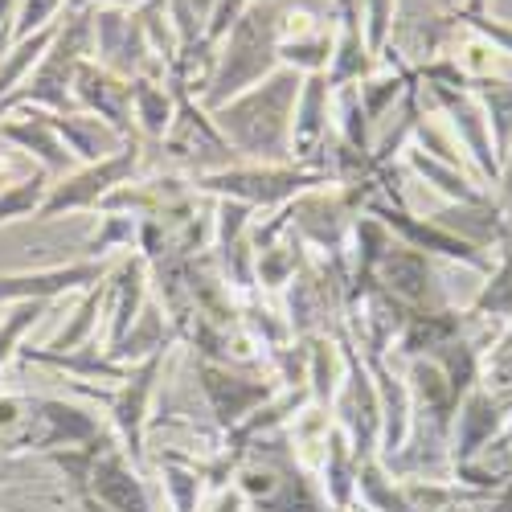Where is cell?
Masks as SVG:
<instances>
[{
    "label": "cell",
    "mask_w": 512,
    "mask_h": 512,
    "mask_svg": "<svg viewBox=\"0 0 512 512\" xmlns=\"http://www.w3.org/2000/svg\"><path fill=\"white\" fill-rule=\"evenodd\" d=\"M304 74L279 66L250 91L218 107V132L238 144V152L254 160H279L291 148V115L300 99Z\"/></svg>",
    "instance_id": "cell-1"
},
{
    "label": "cell",
    "mask_w": 512,
    "mask_h": 512,
    "mask_svg": "<svg viewBox=\"0 0 512 512\" xmlns=\"http://www.w3.org/2000/svg\"><path fill=\"white\" fill-rule=\"evenodd\" d=\"M279 9L283 0H254L242 21L222 37L218 62H213V74L201 91L213 111L279 70Z\"/></svg>",
    "instance_id": "cell-2"
},
{
    "label": "cell",
    "mask_w": 512,
    "mask_h": 512,
    "mask_svg": "<svg viewBox=\"0 0 512 512\" xmlns=\"http://www.w3.org/2000/svg\"><path fill=\"white\" fill-rule=\"evenodd\" d=\"M201 185L242 205H279L312 185H324V177L300 173V168H222V173H209Z\"/></svg>",
    "instance_id": "cell-3"
},
{
    "label": "cell",
    "mask_w": 512,
    "mask_h": 512,
    "mask_svg": "<svg viewBox=\"0 0 512 512\" xmlns=\"http://www.w3.org/2000/svg\"><path fill=\"white\" fill-rule=\"evenodd\" d=\"M431 95L451 115V127L459 132L467 156H472V164H476V177L484 185H496L500 181V156H496L492 127H488V115H484L480 99L467 91V87H439V82H431Z\"/></svg>",
    "instance_id": "cell-4"
},
{
    "label": "cell",
    "mask_w": 512,
    "mask_h": 512,
    "mask_svg": "<svg viewBox=\"0 0 512 512\" xmlns=\"http://www.w3.org/2000/svg\"><path fill=\"white\" fill-rule=\"evenodd\" d=\"M508 422H512V398L476 386L459 402V414H455V463L476 459Z\"/></svg>",
    "instance_id": "cell-5"
},
{
    "label": "cell",
    "mask_w": 512,
    "mask_h": 512,
    "mask_svg": "<svg viewBox=\"0 0 512 512\" xmlns=\"http://www.w3.org/2000/svg\"><path fill=\"white\" fill-rule=\"evenodd\" d=\"M377 213H381V226H390V230H398L402 238H406V246H414V250H422V254H443V259H455V263H463V267H476V271H492V263L484 259V250H476V246H467L463 238H455L451 230H443L435 218L426 222V218H414V213H406L402 205H373Z\"/></svg>",
    "instance_id": "cell-6"
},
{
    "label": "cell",
    "mask_w": 512,
    "mask_h": 512,
    "mask_svg": "<svg viewBox=\"0 0 512 512\" xmlns=\"http://www.w3.org/2000/svg\"><path fill=\"white\" fill-rule=\"evenodd\" d=\"M443 230H451L455 238H463L467 246H476V250H488V246H500L508 222H504V209L492 193H484L480 201H459L451 209H443L439 218H435Z\"/></svg>",
    "instance_id": "cell-7"
},
{
    "label": "cell",
    "mask_w": 512,
    "mask_h": 512,
    "mask_svg": "<svg viewBox=\"0 0 512 512\" xmlns=\"http://www.w3.org/2000/svg\"><path fill=\"white\" fill-rule=\"evenodd\" d=\"M496 250H500V263L484 275V287L472 300V308L463 312V324H492L504 332V324L512 320V230H504Z\"/></svg>",
    "instance_id": "cell-8"
},
{
    "label": "cell",
    "mask_w": 512,
    "mask_h": 512,
    "mask_svg": "<svg viewBox=\"0 0 512 512\" xmlns=\"http://www.w3.org/2000/svg\"><path fill=\"white\" fill-rule=\"evenodd\" d=\"M377 279L386 283L390 295L402 300L406 308H422L426 295H431V259L414 246H390L377 267Z\"/></svg>",
    "instance_id": "cell-9"
},
{
    "label": "cell",
    "mask_w": 512,
    "mask_h": 512,
    "mask_svg": "<svg viewBox=\"0 0 512 512\" xmlns=\"http://www.w3.org/2000/svg\"><path fill=\"white\" fill-rule=\"evenodd\" d=\"M328 78L324 74H304V87L300 99H295V115H291V152L295 156H312L320 136H324V123H328Z\"/></svg>",
    "instance_id": "cell-10"
},
{
    "label": "cell",
    "mask_w": 512,
    "mask_h": 512,
    "mask_svg": "<svg viewBox=\"0 0 512 512\" xmlns=\"http://www.w3.org/2000/svg\"><path fill=\"white\" fill-rule=\"evenodd\" d=\"M467 91H472L488 115V127H492V144H496V156L504 160V152L512 148V62L508 70L500 74H488V78H476L467 82Z\"/></svg>",
    "instance_id": "cell-11"
},
{
    "label": "cell",
    "mask_w": 512,
    "mask_h": 512,
    "mask_svg": "<svg viewBox=\"0 0 512 512\" xmlns=\"http://www.w3.org/2000/svg\"><path fill=\"white\" fill-rule=\"evenodd\" d=\"M410 168L426 181V185H435L443 197H451L455 205L459 201H480L484 193H492V189H484V181L476 177V173H467V168H455V164H443V160H435V156H426L422 148H414L410 152Z\"/></svg>",
    "instance_id": "cell-12"
},
{
    "label": "cell",
    "mask_w": 512,
    "mask_h": 512,
    "mask_svg": "<svg viewBox=\"0 0 512 512\" xmlns=\"http://www.w3.org/2000/svg\"><path fill=\"white\" fill-rule=\"evenodd\" d=\"M463 336V316L459 312H410L406 320V336H402V353L418 357V353H435L447 340Z\"/></svg>",
    "instance_id": "cell-13"
},
{
    "label": "cell",
    "mask_w": 512,
    "mask_h": 512,
    "mask_svg": "<svg viewBox=\"0 0 512 512\" xmlns=\"http://www.w3.org/2000/svg\"><path fill=\"white\" fill-rule=\"evenodd\" d=\"M78 82H82V95H87L91 103H103V111L115 115V123H123L119 115L127 111V103H132V87H127V82H119V78H111L107 70H95V66H82Z\"/></svg>",
    "instance_id": "cell-14"
},
{
    "label": "cell",
    "mask_w": 512,
    "mask_h": 512,
    "mask_svg": "<svg viewBox=\"0 0 512 512\" xmlns=\"http://www.w3.org/2000/svg\"><path fill=\"white\" fill-rule=\"evenodd\" d=\"M132 103H136V111H140L148 132L164 136L168 119H173V87L164 91V87H156V82H148V78H136L132 82Z\"/></svg>",
    "instance_id": "cell-15"
},
{
    "label": "cell",
    "mask_w": 512,
    "mask_h": 512,
    "mask_svg": "<svg viewBox=\"0 0 512 512\" xmlns=\"http://www.w3.org/2000/svg\"><path fill=\"white\" fill-rule=\"evenodd\" d=\"M205 390L213 394V402H218V410H222L226 418H238L242 406L267 398V390H259V386H242L238 377H226V373H218V369H205Z\"/></svg>",
    "instance_id": "cell-16"
},
{
    "label": "cell",
    "mask_w": 512,
    "mask_h": 512,
    "mask_svg": "<svg viewBox=\"0 0 512 512\" xmlns=\"http://www.w3.org/2000/svg\"><path fill=\"white\" fill-rule=\"evenodd\" d=\"M140 263H127L123 267V279H119V291H115V308H111V336H127L132 332V312L140 308Z\"/></svg>",
    "instance_id": "cell-17"
},
{
    "label": "cell",
    "mask_w": 512,
    "mask_h": 512,
    "mask_svg": "<svg viewBox=\"0 0 512 512\" xmlns=\"http://www.w3.org/2000/svg\"><path fill=\"white\" fill-rule=\"evenodd\" d=\"M394 5L398 0H361V25H365V41L369 54H381L394 37Z\"/></svg>",
    "instance_id": "cell-18"
},
{
    "label": "cell",
    "mask_w": 512,
    "mask_h": 512,
    "mask_svg": "<svg viewBox=\"0 0 512 512\" xmlns=\"http://www.w3.org/2000/svg\"><path fill=\"white\" fill-rule=\"evenodd\" d=\"M377 381H381V394H386V439H390V447H398L402 443V435H406V418H410V398H406V386L394 377V373H386V369H377Z\"/></svg>",
    "instance_id": "cell-19"
},
{
    "label": "cell",
    "mask_w": 512,
    "mask_h": 512,
    "mask_svg": "<svg viewBox=\"0 0 512 512\" xmlns=\"http://www.w3.org/2000/svg\"><path fill=\"white\" fill-rule=\"evenodd\" d=\"M336 111H340V136H345V144H353V152L365 156V127H369V115L357 99V87H336Z\"/></svg>",
    "instance_id": "cell-20"
},
{
    "label": "cell",
    "mask_w": 512,
    "mask_h": 512,
    "mask_svg": "<svg viewBox=\"0 0 512 512\" xmlns=\"http://www.w3.org/2000/svg\"><path fill=\"white\" fill-rule=\"evenodd\" d=\"M451 13H455V21H459L463 29L480 33L496 54H504V58L512 62V21H500V17H488V13H459V9H451Z\"/></svg>",
    "instance_id": "cell-21"
},
{
    "label": "cell",
    "mask_w": 512,
    "mask_h": 512,
    "mask_svg": "<svg viewBox=\"0 0 512 512\" xmlns=\"http://www.w3.org/2000/svg\"><path fill=\"white\" fill-rule=\"evenodd\" d=\"M254 0H213V9L205 13V41L209 46H222V37L242 21V13Z\"/></svg>",
    "instance_id": "cell-22"
},
{
    "label": "cell",
    "mask_w": 512,
    "mask_h": 512,
    "mask_svg": "<svg viewBox=\"0 0 512 512\" xmlns=\"http://www.w3.org/2000/svg\"><path fill=\"white\" fill-rule=\"evenodd\" d=\"M295 263H300V254H291V246H263L259 250V279L267 287H279V283H287Z\"/></svg>",
    "instance_id": "cell-23"
},
{
    "label": "cell",
    "mask_w": 512,
    "mask_h": 512,
    "mask_svg": "<svg viewBox=\"0 0 512 512\" xmlns=\"http://www.w3.org/2000/svg\"><path fill=\"white\" fill-rule=\"evenodd\" d=\"M62 5H66V0H21L13 33H17V37H33L37 29H46V25H50V17H54Z\"/></svg>",
    "instance_id": "cell-24"
},
{
    "label": "cell",
    "mask_w": 512,
    "mask_h": 512,
    "mask_svg": "<svg viewBox=\"0 0 512 512\" xmlns=\"http://www.w3.org/2000/svg\"><path fill=\"white\" fill-rule=\"evenodd\" d=\"M312 377H316V394L320 398H328L332 390H336V377H340V369H336V349H332V340H312Z\"/></svg>",
    "instance_id": "cell-25"
},
{
    "label": "cell",
    "mask_w": 512,
    "mask_h": 512,
    "mask_svg": "<svg viewBox=\"0 0 512 512\" xmlns=\"http://www.w3.org/2000/svg\"><path fill=\"white\" fill-rule=\"evenodd\" d=\"M500 209H504V222H508V230H512V148L504 152V160H500Z\"/></svg>",
    "instance_id": "cell-26"
},
{
    "label": "cell",
    "mask_w": 512,
    "mask_h": 512,
    "mask_svg": "<svg viewBox=\"0 0 512 512\" xmlns=\"http://www.w3.org/2000/svg\"><path fill=\"white\" fill-rule=\"evenodd\" d=\"M484 512H512V480L504 488H496V500H488Z\"/></svg>",
    "instance_id": "cell-27"
},
{
    "label": "cell",
    "mask_w": 512,
    "mask_h": 512,
    "mask_svg": "<svg viewBox=\"0 0 512 512\" xmlns=\"http://www.w3.org/2000/svg\"><path fill=\"white\" fill-rule=\"evenodd\" d=\"M140 5H144V0H95V9H123V13H132Z\"/></svg>",
    "instance_id": "cell-28"
},
{
    "label": "cell",
    "mask_w": 512,
    "mask_h": 512,
    "mask_svg": "<svg viewBox=\"0 0 512 512\" xmlns=\"http://www.w3.org/2000/svg\"><path fill=\"white\" fill-rule=\"evenodd\" d=\"M492 353H512V320L504 324V332L496 336V345H492Z\"/></svg>",
    "instance_id": "cell-29"
},
{
    "label": "cell",
    "mask_w": 512,
    "mask_h": 512,
    "mask_svg": "<svg viewBox=\"0 0 512 512\" xmlns=\"http://www.w3.org/2000/svg\"><path fill=\"white\" fill-rule=\"evenodd\" d=\"M488 5H492V0H467L459 13H488Z\"/></svg>",
    "instance_id": "cell-30"
},
{
    "label": "cell",
    "mask_w": 512,
    "mask_h": 512,
    "mask_svg": "<svg viewBox=\"0 0 512 512\" xmlns=\"http://www.w3.org/2000/svg\"><path fill=\"white\" fill-rule=\"evenodd\" d=\"M66 5H70V13H82V9H91L95 0H66Z\"/></svg>",
    "instance_id": "cell-31"
},
{
    "label": "cell",
    "mask_w": 512,
    "mask_h": 512,
    "mask_svg": "<svg viewBox=\"0 0 512 512\" xmlns=\"http://www.w3.org/2000/svg\"><path fill=\"white\" fill-rule=\"evenodd\" d=\"M447 5H451V9H463V5H467V0H447Z\"/></svg>",
    "instance_id": "cell-32"
}]
</instances>
